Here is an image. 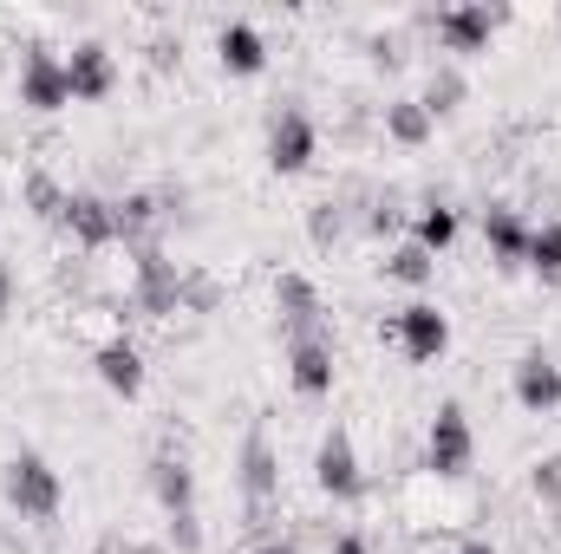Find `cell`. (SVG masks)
<instances>
[{
    "label": "cell",
    "instance_id": "6da1fadb",
    "mask_svg": "<svg viewBox=\"0 0 561 554\" xmlns=\"http://www.w3.org/2000/svg\"><path fill=\"white\" fill-rule=\"evenodd\" d=\"M0 496H7V509L20 522H53L59 503H66V483H59V470L39 450H13L7 470H0Z\"/></svg>",
    "mask_w": 561,
    "mask_h": 554
},
{
    "label": "cell",
    "instance_id": "7a4b0ae2",
    "mask_svg": "<svg viewBox=\"0 0 561 554\" xmlns=\"http://www.w3.org/2000/svg\"><path fill=\"white\" fill-rule=\"evenodd\" d=\"M470 457H477V430H470L463 405H437L431 437H424V463H431L437 476H463V470H470Z\"/></svg>",
    "mask_w": 561,
    "mask_h": 554
},
{
    "label": "cell",
    "instance_id": "3957f363",
    "mask_svg": "<svg viewBox=\"0 0 561 554\" xmlns=\"http://www.w3.org/2000/svg\"><path fill=\"white\" fill-rule=\"evenodd\" d=\"M313 483H320L333 503H353V496L366 489V476H359V450H353L346 430H327V437H320V450H313Z\"/></svg>",
    "mask_w": 561,
    "mask_h": 554
},
{
    "label": "cell",
    "instance_id": "277c9868",
    "mask_svg": "<svg viewBox=\"0 0 561 554\" xmlns=\"http://www.w3.org/2000/svg\"><path fill=\"white\" fill-rule=\"evenodd\" d=\"M313 150H320L313 118H307L300 105H280L275 125H268V163H275L280 176H294V170H307V163H313Z\"/></svg>",
    "mask_w": 561,
    "mask_h": 554
},
{
    "label": "cell",
    "instance_id": "5b68a950",
    "mask_svg": "<svg viewBox=\"0 0 561 554\" xmlns=\"http://www.w3.org/2000/svg\"><path fill=\"white\" fill-rule=\"evenodd\" d=\"M287 379H294L300 399H327V392H333V339H327V333L287 339Z\"/></svg>",
    "mask_w": 561,
    "mask_h": 554
},
{
    "label": "cell",
    "instance_id": "8992f818",
    "mask_svg": "<svg viewBox=\"0 0 561 554\" xmlns=\"http://www.w3.org/2000/svg\"><path fill=\"white\" fill-rule=\"evenodd\" d=\"M392 339L405 346V359H419V366H431L444 346H450V320L431 307V300H412L399 320H392Z\"/></svg>",
    "mask_w": 561,
    "mask_h": 554
},
{
    "label": "cell",
    "instance_id": "52a82bcc",
    "mask_svg": "<svg viewBox=\"0 0 561 554\" xmlns=\"http://www.w3.org/2000/svg\"><path fill=\"white\" fill-rule=\"evenodd\" d=\"M66 99H72V85H66V59H53L46 46H33L26 66H20V105H33V112H59Z\"/></svg>",
    "mask_w": 561,
    "mask_h": 554
},
{
    "label": "cell",
    "instance_id": "ba28073f",
    "mask_svg": "<svg viewBox=\"0 0 561 554\" xmlns=\"http://www.w3.org/2000/svg\"><path fill=\"white\" fill-rule=\"evenodd\" d=\"M275 489H280L275 443H268V430H249V443H242V496H249V509L262 516L275 503Z\"/></svg>",
    "mask_w": 561,
    "mask_h": 554
},
{
    "label": "cell",
    "instance_id": "9c48e42d",
    "mask_svg": "<svg viewBox=\"0 0 561 554\" xmlns=\"http://www.w3.org/2000/svg\"><path fill=\"white\" fill-rule=\"evenodd\" d=\"M516 405L523 412H556L561 405V366L549 353H523L516 359Z\"/></svg>",
    "mask_w": 561,
    "mask_h": 554
},
{
    "label": "cell",
    "instance_id": "30bf717a",
    "mask_svg": "<svg viewBox=\"0 0 561 554\" xmlns=\"http://www.w3.org/2000/svg\"><path fill=\"white\" fill-rule=\"evenodd\" d=\"M138 307L144 313H176V307H183V275H176V262H163L157 249L138 255Z\"/></svg>",
    "mask_w": 561,
    "mask_h": 554
},
{
    "label": "cell",
    "instance_id": "8fae6325",
    "mask_svg": "<svg viewBox=\"0 0 561 554\" xmlns=\"http://www.w3.org/2000/svg\"><path fill=\"white\" fill-rule=\"evenodd\" d=\"M112 79H118V66H112V53H105L99 39L72 46V59H66V85H72V99H105Z\"/></svg>",
    "mask_w": 561,
    "mask_h": 554
},
{
    "label": "cell",
    "instance_id": "7c38bea8",
    "mask_svg": "<svg viewBox=\"0 0 561 554\" xmlns=\"http://www.w3.org/2000/svg\"><path fill=\"white\" fill-rule=\"evenodd\" d=\"M490 33H496V13L490 7H450V13H437V39L450 53H483Z\"/></svg>",
    "mask_w": 561,
    "mask_h": 554
},
{
    "label": "cell",
    "instance_id": "4fadbf2b",
    "mask_svg": "<svg viewBox=\"0 0 561 554\" xmlns=\"http://www.w3.org/2000/svg\"><path fill=\"white\" fill-rule=\"evenodd\" d=\"M275 307H280V320H287V339L320 333V293H313L307 275H280L275 280Z\"/></svg>",
    "mask_w": 561,
    "mask_h": 554
},
{
    "label": "cell",
    "instance_id": "5bb4252c",
    "mask_svg": "<svg viewBox=\"0 0 561 554\" xmlns=\"http://www.w3.org/2000/svg\"><path fill=\"white\" fill-rule=\"evenodd\" d=\"M59 222H66V229L79 235V242H92V249L118 235V209H112V203H99V196H66Z\"/></svg>",
    "mask_w": 561,
    "mask_h": 554
},
{
    "label": "cell",
    "instance_id": "9a60e30c",
    "mask_svg": "<svg viewBox=\"0 0 561 554\" xmlns=\"http://www.w3.org/2000/svg\"><path fill=\"white\" fill-rule=\"evenodd\" d=\"M99 379H105L118 399H138L144 392V353L131 339H105V346H99Z\"/></svg>",
    "mask_w": 561,
    "mask_h": 554
},
{
    "label": "cell",
    "instance_id": "2e32d148",
    "mask_svg": "<svg viewBox=\"0 0 561 554\" xmlns=\"http://www.w3.org/2000/svg\"><path fill=\"white\" fill-rule=\"evenodd\" d=\"M216 46H222V66H229V72H242V79H255V72L268 66L262 33H255V26H242V20H236V26H222V39H216Z\"/></svg>",
    "mask_w": 561,
    "mask_h": 554
},
{
    "label": "cell",
    "instance_id": "e0dca14e",
    "mask_svg": "<svg viewBox=\"0 0 561 554\" xmlns=\"http://www.w3.org/2000/svg\"><path fill=\"white\" fill-rule=\"evenodd\" d=\"M483 242H490L503 262H523V255H529V229H523L516 209H483Z\"/></svg>",
    "mask_w": 561,
    "mask_h": 554
},
{
    "label": "cell",
    "instance_id": "ac0fdd59",
    "mask_svg": "<svg viewBox=\"0 0 561 554\" xmlns=\"http://www.w3.org/2000/svg\"><path fill=\"white\" fill-rule=\"evenodd\" d=\"M523 262L536 268V280L561 287V222H542V229H529V255H523Z\"/></svg>",
    "mask_w": 561,
    "mask_h": 554
},
{
    "label": "cell",
    "instance_id": "d6986e66",
    "mask_svg": "<svg viewBox=\"0 0 561 554\" xmlns=\"http://www.w3.org/2000/svg\"><path fill=\"white\" fill-rule=\"evenodd\" d=\"M412 229H419L424 255H437V249H450V242H457V209H450V203H424Z\"/></svg>",
    "mask_w": 561,
    "mask_h": 554
},
{
    "label": "cell",
    "instance_id": "ffe728a7",
    "mask_svg": "<svg viewBox=\"0 0 561 554\" xmlns=\"http://www.w3.org/2000/svg\"><path fill=\"white\" fill-rule=\"evenodd\" d=\"M431 112H424L419 99H399V105H386V138H399V143H424L431 138Z\"/></svg>",
    "mask_w": 561,
    "mask_h": 554
},
{
    "label": "cell",
    "instance_id": "44dd1931",
    "mask_svg": "<svg viewBox=\"0 0 561 554\" xmlns=\"http://www.w3.org/2000/svg\"><path fill=\"white\" fill-rule=\"evenodd\" d=\"M431 275H437V262L424 255L419 242H405V249H399V255L386 262V280H405V287H424Z\"/></svg>",
    "mask_w": 561,
    "mask_h": 554
},
{
    "label": "cell",
    "instance_id": "7402d4cb",
    "mask_svg": "<svg viewBox=\"0 0 561 554\" xmlns=\"http://www.w3.org/2000/svg\"><path fill=\"white\" fill-rule=\"evenodd\" d=\"M457 99H463V72H450V66H444V72H431V85H424V112H431V118H444V112H457Z\"/></svg>",
    "mask_w": 561,
    "mask_h": 554
},
{
    "label": "cell",
    "instance_id": "603a6c76",
    "mask_svg": "<svg viewBox=\"0 0 561 554\" xmlns=\"http://www.w3.org/2000/svg\"><path fill=\"white\" fill-rule=\"evenodd\" d=\"M529 483H536V496H542V503H561V450L536 463V476H529Z\"/></svg>",
    "mask_w": 561,
    "mask_h": 554
},
{
    "label": "cell",
    "instance_id": "cb8c5ba5",
    "mask_svg": "<svg viewBox=\"0 0 561 554\" xmlns=\"http://www.w3.org/2000/svg\"><path fill=\"white\" fill-rule=\"evenodd\" d=\"M13 293H20V287H13V268H7V262H0V320H7V313H13Z\"/></svg>",
    "mask_w": 561,
    "mask_h": 554
},
{
    "label": "cell",
    "instance_id": "d4e9b609",
    "mask_svg": "<svg viewBox=\"0 0 561 554\" xmlns=\"http://www.w3.org/2000/svg\"><path fill=\"white\" fill-rule=\"evenodd\" d=\"M327 554H373V549H366V535H333V549Z\"/></svg>",
    "mask_w": 561,
    "mask_h": 554
},
{
    "label": "cell",
    "instance_id": "484cf974",
    "mask_svg": "<svg viewBox=\"0 0 561 554\" xmlns=\"http://www.w3.org/2000/svg\"><path fill=\"white\" fill-rule=\"evenodd\" d=\"M457 554H503V549H496L490 535H463V549H457Z\"/></svg>",
    "mask_w": 561,
    "mask_h": 554
},
{
    "label": "cell",
    "instance_id": "4316f807",
    "mask_svg": "<svg viewBox=\"0 0 561 554\" xmlns=\"http://www.w3.org/2000/svg\"><path fill=\"white\" fill-rule=\"evenodd\" d=\"M255 554H300V549H294V542H280V535H268V542H262Z\"/></svg>",
    "mask_w": 561,
    "mask_h": 554
}]
</instances>
